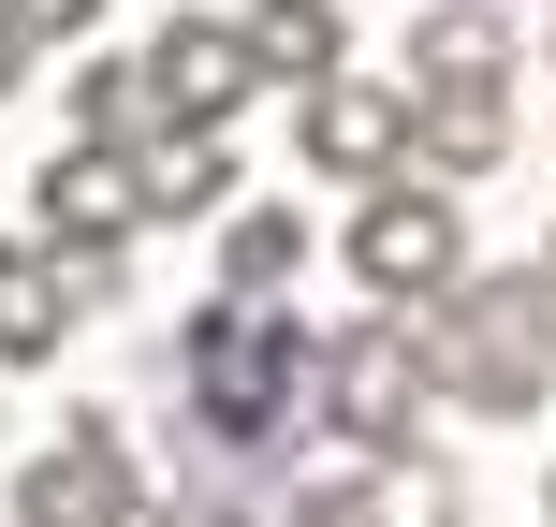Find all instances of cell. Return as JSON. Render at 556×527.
<instances>
[{
    "mask_svg": "<svg viewBox=\"0 0 556 527\" xmlns=\"http://www.w3.org/2000/svg\"><path fill=\"white\" fill-rule=\"evenodd\" d=\"M250 59H264V88H323L337 59H352V15H337V0H250Z\"/></svg>",
    "mask_w": 556,
    "mask_h": 527,
    "instance_id": "4fadbf2b",
    "label": "cell"
},
{
    "mask_svg": "<svg viewBox=\"0 0 556 527\" xmlns=\"http://www.w3.org/2000/svg\"><path fill=\"white\" fill-rule=\"evenodd\" d=\"M29 59H45V45H29V29L0 15V103H15V88H29Z\"/></svg>",
    "mask_w": 556,
    "mask_h": 527,
    "instance_id": "ffe728a7",
    "label": "cell"
},
{
    "mask_svg": "<svg viewBox=\"0 0 556 527\" xmlns=\"http://www.w3.org/2000/svg\"><path fill=\"white\" fill-rule=\"evenodd\" d=\"M307 278V205H235L220 221V293H293Z\"/></svg>",
    "mask_w": 556,
    "mask_h": 527,
    "instance_id": "9a60e30c",
    "label": "cell"
},
{
    "mask_svg": "<svg viewBox=\"0 0 556 527\" xmlns=\"http://www.w3.org/2000/svg\"><path fill=\"white\" fill-rule=\"evenodd\" d=\"M542 527H556V469H542Z\"/></svg>",
    "mask_w": 556,
    "mask_h": 527,
    "instance_id": "7402d4cb",
    "label": "cell"
},
{
    "mask_svg": "<svg viewBox=\"0 0 556 527\" xmlns=\"http://www.w3.org/2000/svg\"><path fill=\"white\" fill-rule=\"evenodd\" d=\"M0 15H15V29H29V45H45V59H59V45H88V29H103V0H0Z\"/></svg>",
    "mask_w": 556,
    "mask_h": 527,
    "instance_id": "ac0fdd59",
    "label": "cell"
},
{
    "mask_svg": "<svg viewBox=\"0 0 556 527\" xmlns=\"http://www.w3.org/2000/svg\"><path fill=\"white\" fill-rule=\"evenodd\" d=\"M352 278L381 308H440L454 278H469V205H454V176H381V191L352 205Z\"/></svg>",
    "mask_w": 556,
    "mask_h": 527,
    "instance_id": "277c9868",
    "label": "cell"
},
{
    "mask_svg": "<svg viewBox=\"0 0 556 527\" xmlns=\"http://www.w3.org/2000/svg\"><path fill=\"white\" fill-rule=\"evenodd\" d=\"M410 74L425 88H513V0H440L410 29Z\"/></svg>",
    "mask_w": 556,
    "mask_h": 527,
    "instance_id": "7c38bea8",
    "label": "cell"
},
{
    "mask_svg": "<svg viewBox=\"0 0 556 527\" xmlns=\"http://www.w3.org/2000/svg\"><path fill=\"white\" fill-rule=\"evenodd\" d=\"M132 191H147V221H220L235 205V147L191 133V117H162V133L132 147Z\"/></svg>",
    "mask_w": 556,
    "mask_h": 527,
    "instance_id": "8fae6325",
    "label": "cell"
},
{
    "mask_svg": "<svg viewBox=\"0 0 556 527\" xmlns=\"http://www.w3.org/2000/svg\"><path fill=\"white\" fill-rule=\"evenodd\" d=\"M425 323L410 308H366V323H337L323 337V381H307V425H337L352 454H395V440H425Z\"/></svg>",
    "mask_w": 556,
    "mask_h": 527,
    "instance_id": "3957f363",
    "label": "cell"
},
{
    "mask_svg": "<svg viewBox=\"0 0 556 527\" xmlns=\"http://www.w3.org/2000/svg\"><path fill=\"white\" fill-rule=\"evenodd\" d=\"M410 162L425 176H498L513 162V88H410Z\"/></svg>",
    "mask_w": 556,
    "mask_h": 527,
    "instance_id": "ba28073f",
    "label": "cell"
},
{
    "mask_svg": "<svg viewBox=\"0 0 556 527\" xmlns=\"http://www.w3.org/2000/svg\"><path fill=\"white\" fill-rule=\"evenodd\" d=\"M307 381H323V352H307V323L278 293H220L191 308V337H176V396H191V440H205V484L220 499L278 513V440L307 425Z\"/></svg>",
    "mask_w": 556,
    "mask_h": 527,
    "instance_id": "6da1fadb",
    "label": "cell"
},
{
    "mask_svg": "<svg viewBox=\"0 0 556 527\" xmlns=\"http://www.w3.org/2000/svg\"><path fill=\"white\" fill-rule=\"evenodd\" d=\"M293 162L337 176V191H381V176H410V88H366V74H323L293 103Z\"/></svg>",
    "mask_w": 556,
    "mask_h": 527,
    "instance_id": "8992f818",
    "label": "cell"
},
{
    "mask_svg": "<svg viewBox=\"0 0 556 527\" xmlns=\"http://www.w3.org/2000/svg\"><path fill=\"white\" fill-rule=\"evenodd\" d=\"M29 205H45V235H147L132 147H59V162L29 176Z\"/></svg>",
    "mask_w": 556,
    "mask_h": 527,
    "instance_id": "30bf717a",
    "label": "cell"
},
{
    "mask_svg": "<svg viewBox=\"0 0 556 527\" xmlns=\"http://www.w3.org/2000/svg\"><path fill=\"white\" fill-rule=\"evenodd\" d=\"M162 527H264V513H250V499H220V484H176Z\"/></svg>",
    "mask_w": 556,
    "mask_h": 527,
    "instance_id": "d6986e66",
    "label": "cell"
},
{
    "mask_svg": "<svg viewBox=\"0 0 556 527\" xmlns=\"http://www.w3.org/2000/svg\"><path fill=\"white\" fill-rule=\"evenodd\" d=\"M15 527H132L147 513V484H132V440H117L103 411H74L45 454L15 469V499H0Z\"/></svg>",
    "mask_w": 556,
    "mask_h": 527,
    "instance_id": "5b68a950",
    "label": "cell"
},
{
    "mask_svg": "<svg viewBox=\"0 0 556 527\" xmlns=\"http://www.w3.org/2000/svg\"><path fill=\"white\" fill-rule=\"evenodd\" d=\"M0 527H15V513H0Z\"/></svg>",
    "mask_w": 556,
    "mask_h": 527,
    "instance_id": "603a6c76",
    "label": "cell"
},
{
    "mask_svg": "<svg viewBox=\"0 0 556 527\" xmlns=\"http://www.w3.org/2000/svg\"><path fill=\"white\" fill-rule=\"evenodd\" d=\"M410 323H425V381H440L454 411L528 425L556 396V293H542V264H469L440 308H410Z\"/></svg>",
    "mask_w": 556,
    "mask_h": 527,
    "instance_id": "7a4b0ae2",
    "label": "cell"
},
{
    "mask_svg": "<svg viewBox=\"0 0 556 527\" xmlns=\"http://www.w3.org/2000/svg\"><path fill=\"white\" fill-rule=\"evenodd\" d=\"M542 293H556V235H542Z\"/></svg>",
    "mask_w": 556,
    "mask_h": 527,
    "instance_id": "44dd1931",
    "label": "cell"
},
{
    "mask_svg": "<svg viewBox=\"0 0 556 527\" xmlns=\"http://www.w3.org/2000/svg\"><path fill=\"white\" fill-rule=\"evenodd\" d=\"M366 527H469V484L395 440V454H366Z\"/></svg>",
    "mask_w": 556,
    "mask_h": 527,
    "instance_id": "2e32d148",
    "label": "cell"
},
{
    "mask_svg": "<svg viewBox=\"0 0 556 527\" xmlns=\"http://www.w3.org/2000/svg\"><path fill=\"white\" fill-rule=\"evenodd\" d=\"M74 278H59V250L45 235H15V250H0V366H59L74 352Z\"/></svg>",
    "mask_w": 556,
    "mask_h": 527,
    "instance_id": "9c48e42d",
    "label": "cell"
},
{
    "mask_svg": "<svg viewBox=\"0 0 556 527\" xmlns=\"http://www.w3.org/2000/svg\"><path fill=\"white\" fill-rule=\"evenodd\" d=\"M162 74H147V59H74V147H147L162 133Z\"/></svg>",
    "mask_w": 556,
    "mask_h": 527,
    "instance_id": "5bb4252c",
    "label": "cell"
},
{
    "mask_svg": "<svg viewBox=\"0 0 556 527\" xmlns=\"http://www.w3.org/2000/svg\"><path fill=\"white\" fill-rule=\"evenodd\" d=\"M147 74H162V103L191 117V133H235L250 88H264V59H250V29H235V15H176L162 45H147Z\"/></svg>",
    "mask_w": 556,
    "mask_h": 527,
    "instance_id": "52a82bcc",
    "label": "cell"
},
{
    "mask_svg": "<svg viewBox=\"0 0 556 527\" xmlns=\"http://www.w3.org/2000/svg\"><path fill=\"white\" fill-rule=\"evenodd\" d=\"M59 278H74V308H117V278H132V235H45Z\"/></svg>",
    "mask_w": 556,
    "mask_h": 527,
    "instance_id": "e0dca14e",
    "label": "cell"
}]
</instances>
